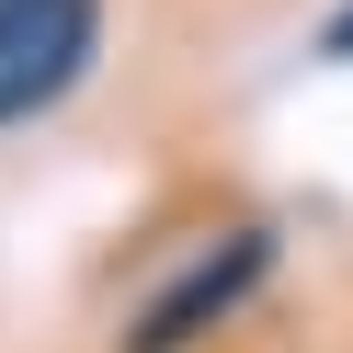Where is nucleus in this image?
<instances>
[{
	"instance_id": "obj_2",
	"label": "nucleus",
	"mask_w": 353,
	"mask_h": 353,
	"mask_svg": "<svg viewBox=\"0 0 353 353\" xmlns=\"http://www.w3.org/2000/svg\"><path fill=\"white\" fill-rule=\"evenodd\" d=\"M262 285H274V228H228V239H205V251H194L183 274H171L160 296L125 319V353H194L216 319H239Z\"/></svg>"
},
{
	"instance_id": "obj_3",
	"label": "nucleus",
	"mask_w": 353,
	"mask_h": 353,
	"mask_svg": "<svg viewBox=\"0 0 353 353\" xmlns=\"http://www.w3.org/2000/svg\"><path fill=\"white\" fill-rule=\"evenodd\" d=\"M319 57H330V69H353V0H342V12L319 23Z\"/></svg>"
},
{
	"instance_id": "obj_1",
	"label": "nucleus",
	"mask_w": 353,
	"mask_h": 353,
	"mask_svg": "<svg viewBox=\"0 0 353 353\" xmlns=\"http://www.w3.org/2000/svg\"><path fill=\"white\" fill-rule=\"evenodd\" d=\"M103 0H0V125H34L92 80Z\"/></svg>"
}]
</instances>
